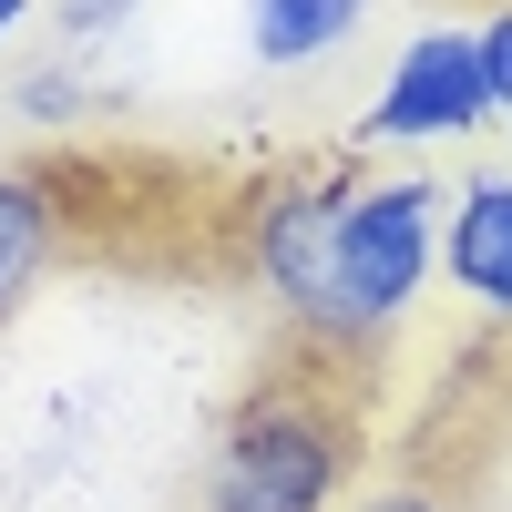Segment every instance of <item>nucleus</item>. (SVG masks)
<instances>
[{"label": "nucleus", "mask_w": 512, "mask_h": 512, "mask_svg": "<svg viewBox=\"0 0 512 512\" xmlns=\"http://www.w3.org/2000/svg\"><path fill=\"white\" fill-rule=\"evenodd\" d=\"M451 195L431 175H359V164H297L246 205V277L277 318L328 359L379 349L441 267Z\"/></svg>", "instance_id": "obj_1"}, {"label": "nucleus", "mask_w": 512, "mask_h": 512, "mask_svg": "<svg viewBox=\"0 0 512 512\" xmlns=\"http://www.w3.org/2000/svg\"><path fill=\"white\" fill-rule=\"evenodd\" d=\"M359 482V420L318 379H267L236 400L216 461H205V512H338Z\"/></svg>", "instance_id": "obj_2"}, {"label": "nucleus", "mask_w": 512, "mask_h": 512, "mask_svg": "<svg viewBox=\"0 0 512 512\" xmlns=\"http://www.w3.org/2000/svg\"><path fill=\"white\" fill-rule=\"evenodd\" d=\"M492 123V72H482V31H410L390 52V82L359 113V144H451Z\"/></svg>", "instance_id": "obj_3"}, {"label": "nucleus", "mask_w": 512, "mask_h": 512, "mask_svg": "<svg viewBox=\"0 0 512 512\" xmlns=\"http://www.w3.org/2000/svg\"><path fill=\"white\" fill-rule=\"evenodd\" d=\"M441 277H451V297H472L482 318H512V164H482V175L451 185Z\"/></svg>", "instance_id": "obj_4"}, {"label": "nucleus", "mask_w": 512, "mask_h": 512, "mask_svg": "<svg viewBox=\"0 0 512 512\" xmlns=\"http://www.w3.org/2000/svg\"><path fill=\"white\" fill-rule=\"evenodd\" d=\"M72 216H62V185L52 175H21V164H0V328L21 318V297L52 277Z\"/></svg>", "instance_id": "obj_5"}, {"label": "nucleus", "mask_w": 512, "mask_h": 512, "mask_svg": "<svg viewBox=\"0 0 512 512\" xmlns=\"http://www.w3.org/2000/svg\"><path fill=\"white\" fill-rule=\"evenodd\" d=\"M369 0H246V52L267 72H318L338 41H359Z\"/></svg>", "instance_id": "obj_6"}, {"label": "nucleus", "mask_w": 512, "mask_h": 512, "mask_svg": "<svg viewBox=\"0 0 512 512\" xmlns=\"http://www.w3.org/2000/svg\"><path fill=\"white\" fill-rule=\"evenodd\" d=\"M21 113H31V123H82V113H93V82H82L72 62H41V72L21 82Z\"/></svg>", "instance_id": "obj_7"}, {"label": "nucleus", "mask_w": 512, "mask_h": 512, "mask_svg": "<svg viewBox=\"0 0 512 512\" xmlns=\"http://www.w3.org/2000/svg\"><path fill=\"white\" fill-rule=\"evenodd\" d=\"M134 21H144V0H52V31L82 41V52H93V41H123Z\"/></svg>", "instance_id": "obj_8"}, {"label": "nucleus", "mask_w": 512, "mask_h": 512, "mask_svg": "<svg viewBox=\"0 0 512 512\" xmlns=\"http://www.w3.org/2000/svg\"><path fill=\"white\" fill-rule=\"evenodd\" d=\"M482 72H492V113H512V11L482 21Z\"/></svg>", "instance_id": "obj_9"}, {"label": "nucleus", "mask_w": 512, "mask_h": 512, "mask_svg": "<svg viewBox=\"0 0 512 512\" xmlns=\"http://www.w3.org/2000/svg\"><path fill=\"white\" fill-rule=\"evenodd\" d=\"M349 512H461L451 492H431V482H390V492H359Z\"/></svg>", "instance_id": "obj_10"}, {"label": "nucleus", "mask_w": 512, "mask_h": 512, "mask_svg": "<svg viewBox=\"0 0 512 512\" xmlns=\"http://www.w3.org/2000/svg\"><path fill=\"white\" fill-rule=\"evenodd\" d=\"M31 21V0H0V52H11V31Z\"/></svg>", "instance_id": "obj_11"}]
</instances>
